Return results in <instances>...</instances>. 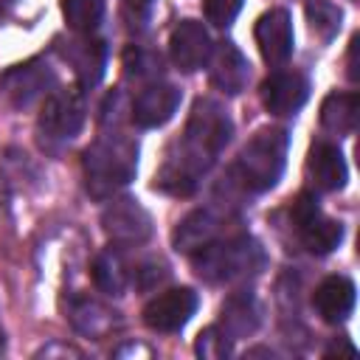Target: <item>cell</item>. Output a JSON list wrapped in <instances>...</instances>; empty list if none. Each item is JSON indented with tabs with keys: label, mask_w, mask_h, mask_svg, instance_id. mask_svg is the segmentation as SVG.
<instances>
[{
	"label": "cell",
	"mask_w": 360,
	"mask_h": 360,
	"mask_svg": "<svg viewBox=\"0 0 360 360\" xmlns=\"http://www.w3.org/2000/svg\"><path fill=\"white\" fill-rule=\"evenodd\" d=\"M233 135V124L228 118V112L211 101V98H200L191 110V118L186 124V135H183V152L177 155V160H169L163 174H160V186L174 191V194H188L197 186V177L217 160V155L228 146Z\"/></svg>",
	"instance_id": "obj_1"
},
{
	"label": "cell",
	"mask_w": 360,
	"mask_h": 360,
	"mask_svg": "<svg viewBox=\"0 0 360 360\" xmlns=\"http://www.w3.org/2000/svg\"><path fill=\"white\" fill-rule=\"evenodd\" d=\"M82 163H84L87 191L96 200H104L135 177L138 149H135V143L110 135V138H101L93 146H87Z\"/></svg>",
	"instance_id": "obj_2"
},
{
	"label": "cell",
	"mask_w": 360,
	"mask_h": 360,
	"mask_svg": "<svg viewBox=\"0 0 360 360\" xmlns=\"http://www.w3.org/2000/svg\"><path fill=\"white\" fill-rule=\"evenodd\" d=\"M287 160V132L284 129H262L256 132L236 158L233 174L248 191H267L278 183Z\"/></svg>",
	"instance_id": "obj_3"
},
{
	"label": "cell",
	"mask_w": 360,
	"mask_h": 360,
	"mask_svg": "<svg viewBox=\"0 0 360 360\" xmlns=\"http://www.w3.org/2000/svg\"><path fill=\"white\" fill-rule=\"evenodd\" d=\"M194 256V267L205 281H233L242 276L256 273L264 264L262 248L248 236L233 239H214L211 245L200 248Z\"/></svg>",
	"instance_id": "obj_4"
},
{
	"label": "cell",
	"mask_w": 360,
	"mask_h": 360,
	"mask_svg": "<svg viewBox=\"0 0 360 360\" xmlns=\"http://www.w3.org/2000/svg\"><path fill=\"white\" fill-rule=\"evenodd\" d=\"M84 124V101L79 90H51L42 112H39V132L48 141H70L79 135Z\"/></svg>",
	"instance_id": "obj_5"
},
{
	"label": "cell",
	"mask_w": 360,
	"mask_h": 360,
	"mask_svg": "<svg viewBox=\"0 0 360 360\" xmlns=\"http://www.w3.org/2000/svg\"><path fill=\"white\" fill-rule=\"evenodd\" d=\"M101 228L107 233V239L118 248H132L149 239L152 233V219L146 214V208L138 200H112L104 214H101Z\"/></svg>",
	"instance_id": "obj_6"
},
{
	"label": "cell",
	"mask_w": 360,
	"mask_h": 360,
	"mask_svg": "<svg viewBox=\"0 0 360 360\" xmlns=\"http://www.w3.org/2000/svg\"><path fill=\"white\" fill-rule=\"evenodd\" d=\"M197 309V295L188 287L166 290L143 307V323L155 332H177L188 323Z\"/></svg>",
	"instance_id": "obj_7"
},
{
	"label": "cell",
	"mask_w": 360,
	"mask_h": 360,
	"mask_svg": "<svg viewBox=\"0 0 360 360\" xmlns=\"http://www.w3.org/2000/svg\"><path fill=\"white\" fill-rule=\"evenodd\" d=\"M214 45H211V37L205 31L202 22L197 20H180L169 37V53H172V62L186 70V73H194L200 70L208 56H211Z\"/></svg>",
	"instance_id": "obj_8"
},
{
	"label": "cell",
	"mask_w": 360,
	"mask_h": 360,
	"mask_svg": "<svg viewBox=\"0 0 360 360\" xmlns=\"http://www.w3.org/2000/svg\"><path fill=\"white\" fill-rule=\"evenodd\" d=\"M256 45L270 65H284L292 56V20L284 8H270L256 20Z\"/></svg>",
	"instance_id": "obj_9"
},
{
	"label": "cell",
	"mask_w": 360,
	"mask_h": 360,
	"mask_svg": "<svg viewBox=\"0 0 360 360\" xmlns=\"http://www.w3.org/2000/svg\"><path fill=\"white\" fill-rule=\"evenodd\" d=\"M307 98H309V84L301 73L292 70L273 73L262 84V101L273 115H292L304 107Z\"/></svg>",
	"instance_id": "obj_10"
},
{
	"label": "cell",
	"mask_w": 360,
	"mask_h": 360,
	"mask_svg": "<svg viewBox=\"0 0 360 360\" xmlns=\"http://www.w3.org/2000/svg\"><path fill=\"white\" fill-rule=\"evenodd\" d=\"M180 107V90L174 84H149L132 101V121L143 129L163 127Z\"/></svg>",
	"instance_id": "obj_11"
},
{
	"label": "cell",
	"mask_w": 360,
	"mask_h": 360,
	"mask_svg": "<svg viewBox=\"0 0 360 360\" xmlns=\"http://www.w3.org/2000/svg\"><path fill=\"white\" fill-rule=\"evenodd\" d=\"M211 84L219 87L222 93L228 96H236L248 87V79H250V65L245 59V53L233 45V42H219L211 56Z\"/></svg>",
	"instance_id": "obj_12"
},
{
	"label": "cell",
	"mask_w": 360,
	"mask_h": 360,
	"mask_svg": "<svg viewBox=\"0 0 360 360\" xmlns=\"http://www.w3.org/2000/svg\"><path fill=\"white\" fill-rule=\"evenodd\" d=\"M3 84H6V93L11 96V101L17 107H28L39 96L48 93V87L53 84V73L42 62H25V65L11 68L3 76Z\"/></svg>",
	"instance_id": "obj_13"
},
{
	"label": "cell",
	"mask_w": 360,
	"mask_h": 360,
	"mask_svg": "<svg viewBox=\"0 0 360 360\" xmlns=\"http://www.w3.org/2000/svg\"><path fill=\"white\" fill-rule=\"evenodd\" d=\"M312 304L326 323H340L354 309V284L346 276H329L318 284Z\"/></svg>",
	"instance_id": "obj_14"
},
{
	"label": "cell",
	"mask_w": 360,
	"mask_h": 360,
	"mask_svg": "<svg viewBox=\"0 0 360 360\" xmlns=\"http://www.w3.org/2000/svg\"><path fill=\"white\" fill-rule=\"evenodd\" d=\"M307 169H309V177L318 188L323 191H338L346 186V160L340 155V149L335 143H326V141H318L312 149H309V158H307Z\"/></svg>",
	"instance_id": "obj_15"
},
{
	"label": "cell",
	"mask_w": 360,
	"mask_h": 360,
	"mask_svg": "<svg viewBox=\"0 0 360 360\" xmlns=\"http://www.w3.org/2000/svg\"><path fill=\"white\" fill-rule=\"evenodd\" d=\"M219 228L222 222L211 208H197L188 217H183L180 225L174 228V248L183 253H197L200 248L211 245L219 236Z\"/></svg>",
	"instance_id": "obj_16"
},
{
	"label": "cell",
	"mask_w": 360,
	"mask_h": 360,
	"mask_svg": "<svg viewBox=\"0 0 360 360\" xmlns=\"http://www.w3.org/2000/svg\"><path fill=\"white\" fill-rule=\"evenodd\" d=\"M357 107H360L357 93H332L321 104V124L329 132L349 135L357 127Z\"/></svg>",
	"instance_id": "obj_17"
},
{
	"label": "cell",
	"mask_w": 360,
	"mask_h": 360,
	"mask_svg": "<svg viewBox=\"0 0 360 360\" xmlns=\"http://www.w3.org/2000/svg\"><path fill=\"white\" fill-rule=\"evenodd\" d=\"M298 231H301V239H304L307 250L309 253H318V256L332 253L340 245V239H343V225L335 222V219H329V217H323V214H318L315 219H309Z\"/></svg>",
	"instance_id": "obj_18"
},
{
	"label": "cell",
	"mask_w": 360,
	"mask_h": 360,
	"mask_svg": "<svg viewBox=\"0 0 360 360\" xmlns=\"http://www.w3.org/2000/svg\"><path fill=\"white\" fill-rule=\"evenodd\" d=\"M93 281H96V287H98L101 292H107V295H121L124 287H127V281H129V273H127L121 256L112 253V250L98 253L96 262H93Z\"/></svg>",
	"instance_id": "obj_19"
},
{
	"label": "cell",
	"mask_w": 360,
	"mask_h": 360,
	"mask_svg": "<svg viewBox=\"0 0 360 360\" xmlns=\"http://www.w3.org/2000/svg\"><path fill=\"white\" fill-rule=\"evenodd\" d=\"M73 65L79 73V82L84 87L98 84V79L104 76V65H107V48L101 39H90V42H79L76 53H73Z\"/></svg>",
	"instance_id": "obj_20"
},
{
	"label": "cell",
	"mask_w": 360,
	"mask_h": 360,
	"mask_svg": "<svg viewBox=\"0 0 360 360\" xmlns=\"http://www.w3.org/2000/svg\"><path fill=\"white\" fill-rule=\"evenodd\" d=\"M256 329V307L250 295H233L225 307H222V332L231 335V340H236L245 332Z\"/></svg>",
	"instance_id": "obj_21"
},
{
	"label": "cell",
	"mask_w": 360,
	"mask_h": 360,
	"mask_svg": "<svg viewBox=\"0 0 360 360\" xmlns=\"http://www.w3.org/2000/svg\"><path fill=\"white\" fill-rule=\"evenodd\" d=\"M62 14L73 31H93L104 17V0H62Z\"/></svg>",
	"instance_id": "obj_22"
},
{
	"label": "cell",
	"mask_w": 360,
	"mask_h": 360,
	"mask_svg": "<svg viewBox=\"0 0 360 360\" xmlns=\"http://www.w3.org/2000/svg\"><path fill=\"white\" fill-rule=\"evenodd\" d=\"M307 20H309L312 31H315L321 39H332V37L340 31V20H343V14H340V8L332 6V3H326V0H315V3L307 6Z\"/></svg>",
	"instance_id": "obj_23"
},
{
	"label": "cell",
	"mask_w": 360,
	"mask_h": 360,
	"mask_svg": "<svg viewBox=\"0 0 360 360\" xmlns=\"http://www.w3.org/2000/svg\"><path fill=\"white\" fill-rule=\"evenodd\" d=\"M127 73L129 76H158L160 73V56L149 53V51H141V48H132L127 51Z\"/></svg>",
	"instance_id": "obj_24"
},
{
	"label": "cell",
	"mask_w": 360,
	"mask_h": 360,
	"mask_svg": "<svg viewBox=\"0 0 360 360\" xmlns=\"http://www.w3.org/2000/svg\"><path fill=\"white\" fill-rule=\"evenodd\" d=\"M152 8H155V0H124L121 17L129 31H143L152 17Z\"/></svg>",
	"instance_id": "obj_25"
},
{
	"label": "cell",
	"mask_w": 360,
	"mask_h": 360,
	"mask_svg": "<svg viewBox=\"0 0 360 360\" xmlns=\"http://www.w3.org/2000/svg\"><path fill=\"white\" fill-rule=\"evenodd\" d=\"M225 338H228V335H225V332H219V326H208L205 332H200V340H197V354L211 357V360L225 357V354L231 352Z\"/></svg>",
	"instance_id": "obj_26"
},
{
	"label": "cell",
	"mask_w": 360,
	"mask_h": 360,
	"mask_svg": "<svg viewBox=\"0 0 360 360\" xmlns=\"http://www.w3.org/2000/svg\"><path fill=\"white\" fill-rule=\"evenodd\" d=\"M242 0H205V17L211 25L225 28L233 22V17L239 14Z\"/></svg>",
	"instance_id": "obj_27"
},
{
	"label": "cell",
	"mask_w": 360,
	"mask_h": 360,
	"mask_svg": "<svg viewBox=\"0 0 360 360\" xmlns=\"http://www.w3.org/2000/svg\"><path fill=\"white\" fill-rule=\"evenodd\" d=\"M321 214V208H318V200L312 197V194H301L298 200H295V205H292V219H295V225L298 228H304L309 219H315Z\"/></svg>",
	"instance_id": "obj_28"
},
{
	"label": "cell",
	"mask_w": 360,
	"mask_h": 360,
	"mask_svg": "<svg viewBox=\"0 0 360 360\" xmlns=\"http://www.w3.org/2000/svg\"><path fill=\"white\" fill-rule=\"evenodd\" d=\"M11 6H14V0H0V14H6Z\"/></svg>",
	"instance_id": "obj_29"
}]
</instances>
